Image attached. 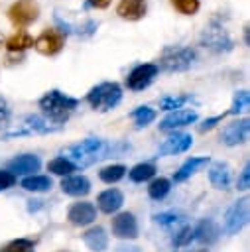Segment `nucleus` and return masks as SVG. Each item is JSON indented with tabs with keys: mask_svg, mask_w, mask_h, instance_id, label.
<instances>
[{
	"mask_svg": "<svg viewBox=\"0 0 250 252\" xmlns=\"http://www.w3.org/2000/svg\"><path fill=\"white\" fill-rule=\"evenodd\" d=\"M83 242L93 250V252H102L106 250L108 246V236L104 232L102 226H94V228H89L85 234H83Z\"/></svg>",
	"mask_w": 250,
	"mask_h": 252,
	"instance_id": "obj_23",
	"label": "nucleus"
},
{
	"mask_svg": "<svg viewBox=\"0 0 250 252\" xmlns=\"http://www.w3.org/2000/svg\"><path fill=\"white\" fill-rule=\"evenodd\" d=\"M248 134H250V122H248V118H242V120H234V122L226 124L220 140L226 146H238L248 140Z\"/></svg>",
	"mask_w": 250,
	"mask_h": 252,
	"instance_id": "obj_14",
	"label": "nucleus"
},
{
	"mask_svg": "<svg viewBox=\"0 0 250 252\" xmlns=\"http://www.w3.org/2000/svg\"><path fill=\"white\" fill-rule=\"evenodd\" d=\"M248 220V197L232 203V207L224 215V230L228 234H236Z\"/></svg>",
	"mask_w": 250,
	"mask_h": 252,
	"instance_id": "obj_10",
	"label": "nucleus"
},
{
	"mask_svg": "<svg viewBox=\"0 0 250 252\" xmlns=\"http://www.w3.org/2000/svg\"><path fill=\"white\" fill-rule=\"evenodd\" d=\"M41 167V161L37 156L33 154H24V156H18L14 158L10 163H8V171L14 173V175H33L37 169Z\"/></svg>",
	"mask_w": 250,
	"mask_h": 252,
	"instance_id": "obj_17",
	"label": "nucleus"
},
{
	"mask_svg": "<svg viewBox=\"0 0 250 252\" xmlns=\"http://www.w3.org/2000/svg\"><path fill=\"white\" fill-rule=\"evenodd\" d=\"M16 183V175L14 173H10L8 169H0V191H4V189H8V187H12Z\"/></svg>",
	"mask_w": 250,
	"mask_h": 252,
	"instance_id": "obj_41",
	"label": "nucleus"
},
{
	"mask_svg": "<svg viewBox=\"0 0 250 252\" xmlns=\"http://www.w3.org/2000/svg\"><path fill=\"white\" fill-rule=\"evenodd\" d=\"M67 219H69L71 224L87 226V224H91V222L96 219V209H94V205L89 203V201H79V203H75V205L69 207Z\"/></svg>",
	"mask_w": 250,
	"mask_h": 252,
	"instance_id": "obj_15",
	"label": "nucleus"
},
{
	"mask_svg": "<svg viewBox=\"0 0 250 252\" xmlns=\"http://www.w3.org/2000/svg\"><path fill=\"white\" fill-rule=\"evenodd\" d=\"M248 33H250V30H248V26H244V43H246V45L250 43V39H248Z\"/></svg>",
	"mask_w": 250,
	"mask_h": 252,
	"instance_id": "obj_43",
	"label": "nucleus"
},
{
	"mask_svg": "<svg viewBox=\"0 0 250 252\" xmlns=\"http://www.w3.org/2000/svg\"><path fill=\"white\" fill-rule=\"evenodd\" d=\"M157 73H159V69H157L156 63H140V65H136V67L126 75L124 85H126L130 91H134V93L144 91V89H148V87L154 83V79L157 77Z\"/></svg>",
	"mask_w": 250,
	"mask_h": 252,
	"instance_id": "obj_9",
	"label": "nucleus"
},
{
	"mask_svg": "<svg viewBox=\"0 0 250 252\" xmlns=\"http://www.w3.org/2000/svg\"><path fill=\"white\" fill-rule=\"evenodd\" d=\"M154 220H156L157 224H161V226H169V224H175V222H179V220H181V215H179V213H173V211H169V213H161V215H156V217H154Z\"/></svg>",
	"mask_w": 250,
	"mask_h": 252,
	"instance_id": "obj_37",
	"label": "nucleus"
},
{
	"mask_svg": "<svg viewBox=\"0 0 250 252\" xmlns=\"http://www.w3.org/2000/svg\"><path fill=\"white\" fill-rule=\"evenodd\" d=\"M96 30H98V22H94V20H85L83 24L73 26V33H77L81 39L93 37V35L96 33Z\"/></svg>",
	"mask_w": 250,
	"mask_h": 252,
	"instance_id": "obj_34",
	"label": "nucleus"
},
{
	"mask_svg": "<svg viewBox=\"0 0 250 252\" xmlns=\"http://www.w3.org/2000/svg\"><path fill=\"white\" fill-rule=\"evenodd\" d=\"M118 252H138V248H118Z\"/></svg>",
	"mask_w": 250,
	"mask_h": 252,
	"instance_id": "obj_44",
	"label": "nucleus"
},
{
	"mask_svg": "<svg viewBox=\"0 0 250 252\" xmlns=\"http://www.w3.org/2000/svg\"><path fill=\"white\" fill-rule=\"evenodd\" d=\"M248 100H250V96H248V91H246V89L236 91V93L232 94V104H230V108L226 110V114H238V112L246 110V108H248Z\"/></svg>",
	"mask_w": 250,
	"mask_h": 252,
	"instance_id": "obj_33",
	"label": "nucleus"
},
{
	"mask_svg": "<svg viewBox=\"0 0 250 252\" xmlns=\"http://www.w3.org/2000/svg\"><path fill=\"white\" fill-rule=\"evenodd\" d=\"M0 252H33V242L28 238H16L0 248Z\"/></svg>",
	"mask_w": 250,
	"mask_h": 252,
	"instance_id": "obj_35",
	"label": "nucleus"
},
{
	"mask_svg": "<svg viewBox=\"0 0 250 252\" xmlns=\"http://www.w3.org/2000/svg\"><path fill=\"white\" fill-rule=\"evenodd\" d=\"M96 203H98V209H100L102 213L110 215V213H116V211L122 207L124 195H122V191H118V189H106V191H102V193L98 195Z\"/></svg>",
	"mask_w": 250,
	"mask_h": 252,
	"instance_id": "obj_21",
	"label": "nucleus"
},
{
	"mask_svg": "<svg viewBox=\"0 0 250 252\" xmlns=\"http://www.w3.org/2000/svg\"><path fill=\"white\" fill-rule=\"evenodd\" d=\"M37 104H39V110H41L45 120L61 126L71 118V114L79 106V100L71 94H65L57 89H51L39 98Z\"/></svg>",
	"mask_w": 250,
	"mask_h": 252,
	"instance_id": "obj_2",
	"label": "nucleus"
},
{
	"mask_svg": "<svg viewBox=\"0 0 250 252\" xmlns=\"http://www.w3.org/2000/svg\"><path fill=\"white\" fill-rule=\"evenodd\" d=\"M130 150V146L126 144H110L102 138H85L79 144L69 146L63 152V158H67L71 163H75V167H85L91 163H96L104 158L116 156Z\"/></svg>",
	"mask_w": 250,
	"mask_h": 252,
	"instance_id": "obj_1",
	"label": "nucleus"
},
{
	"mask_svg": "<svg viewBox=\"0 0 250 252\" xmlns=\"http://www.w3.org/2000/svg\"><path fill=\"white\" fill-rule=\"evenodd\" d=\"M47 171H51V173H55V175L67 177V175H71L73 171H77V167H75V163H71L67 158L57 156V158H53V159L47 163Z\"/></svg>",
	"mask_w": 250,
	"mask_h": 252,
	"instance_id": "obj_27",
	"label": "nucleus"
},
{
	"mask_svg": "<svg viewBox=\"0 0 250 252\" xmlns=\"http://www.w3.org/2000/svg\"><path fill=\"white\" fill-rule=\"evenodd\" d=\"M209 181L215 189H228L230 181H232V173H230V165L224 161H213L209 167Z\"/></svg>",
	"mask_w": 250,
	"mask_h": 252,
	"instance_id": "obj_18",
	"label": "nucleus"
},
{
	"mask_svg": "<svg viewBox=\"0 0 250 252\" xmlns=\"http://www.w3.org/2000/svg\"><path fill=\"white\" fill-rule=\"evenodd\" d=\"M6 16H8V22L16 30H24V28L31 26L33 22H37L39 4L35 0H16V2H12L8 6Z\"/></svg>",
	"mask_w": 250,
	"mask_h": 252,
	"instance_id": "obj_6",
	"label": "nucleus"
},
{
	"mask_svg": "<svg viewBox=\"0 0 250 252\" xmlns=\"http://www.w3.org/2000/svg\"><path fill=\"white\" fill-rule=\"evenodd\" d=\"M224 116H228L226 112H222V114H217V116H211V118H205L199 126H197V130L201 132V134H205V132H209V130H213L219 122H222L224 120Z\"/></svg>",
	"mask_w": 250,
	"mask_h": 252,
	"instance_id": "obj_36",
	"label": "nucleus"
},
{
	"mask_svg": "<svg viewBox=\"0 0 250 252\" xmlns=\"http://www.w3.org/2000/svg\"><path fill=\"white\" fill-rule=\"evenodd\" d=\"M209 163V158L207 156H201V158H189L175 173H173V181L175 183H181V181H185V179H189L191 175H195L203 165H207Z\"/></svg>",
	"mask_w": 250,
	"mask_h": 252,
	"instance_id": "obj_22",
	"label": "nucleus"
},
{
	"mask_svg": "<svg viewBox=\"0 0 250 252\" xmlns=\"http://www.w3.org/2000/svg\"><path fill=\"white\" fill-rule=\"evenodd\" d=\"M65 47V35L57 28H43L37 37H33V49L39 55L45 57H55L63 51Z\"/></svg>",
	"mask_w": 250,
	"mask_h": 252,
	"instance_id": "obj_8",
	"label": "nucleus"
},
{
	"mask_svg": "<svg viewBox=\"0 0 250 252\" xmlns=\"http://www.w3.org/2000/svg\"><path fill=\"white\" fill-rule=\"evenodd\" d=\"M197 112L195 110H189V108H181V110H173L169 112L167 116H163L159 120V130L163 132H171V130H177V128H183V126H189L193 122H197Z\"/></svg>",
	"mask_w": 250,
	"mask_h": 252,
	"instance_id": "obj_12",
	"label": "nucleus"
},
{
	"mask_svg": "<svg viewBox=\"0 0 250 252\" xmlns=\"http://www.w3.org/2000/svg\"><path fill=\"white\" fill-rule=\"evenodd\" d=\"M31 47H33V35L28 33L26 30H18L10 37L4 39V49L8 53H22L24 55Z\"/></svg>",
	"mask_w": 250,
	"mask_h": 252,
	"instance_id": "obj_19",
	"label": "nucleus"
},
{
	"mask_svg": "<svg viewBox=\"0 0 250 252\" xmlns=\"http://www.w3.org/2000/svg\"><path fill=\"white\" fill-rule=\"evenodd\" d=\"M2 47H4V35L0 33V51H2Z\"/></svg>",
	"mask_w": 250,
	"mask_h": 252,
	"instance_id": "obj_45",
	"label": "nucleus"
},
{
	"mask_svg": "<svg viewBox=\"0 0 250 252\" xmlns=\"http://www.w3.org/2000/svg\"><path fill=\"white\" fill-rule=\"evenodd\" d=\"M61 252H69V250H61Z\"/></svg>",
	"mask_w": 250,
	"mask_h": 252,
	"instance_id": "obj_46",
	"label": "nucleus"
},
{
	"mask_svg": "<svg viewBox=\"0 0 250 252\" xmlns=\"http://www.w3.org/2000/svg\"><path fill=\"white\" fill-rule=\"evenodd\" d=\"M112 234L118 238H136L138 222L132 213H120L112 219Z\"/></svg>",
	"mask_w": 250,
	"mask_h": 252,
	"instance_id": "obj_16",
	"label": "nucleus"
},
{
	"mask_svg": "<svg viewBox=\"0 0 250 252\" xmlns=\"http://www.w3.org/2000/svg\"><path fill=\"white\" fill-rule=\"evenodd\" d=\"M169 189H171L169 179H165V177H157V179H154V181L150 183V187H148V195H150L152 199H156V201H161V199L169 193Z\"/></svg>",
	"mask_w": 250,
	"mask_h": 252,
	"instance_id": "obj_32",
	"label": "nucleus"
},
{
	"mask_svg": "<svg viewBox=\"0 0 250 252\" xmlns=\"http://www.w3.org/2000/svg\"><path fill=\"white\" fill-rule=\"evenodd\" d=\"M128 175H130V179H132L134 183H144V181H148V179H152V177L156 175V165L150 163V161L138 163V165H134V167L130 169Z\"/></svg>",
	"mask_w": 250,
	"mask_h": 252,
	"instance_id": "obj_26",
	"label": "nucleus"
},
{
	"mask_svg": "<svg viewBox=\"0 0 250 252\" xmlns=\"http://www.w3.org/2000/svg\"><path fill=\"white\" fill-rule=\"evenodd\" d=\"M217 236H219V228H217V224H215L213 220H209V219L201 220V222L197 224V228H193V238L201 240L203 244L215 242Z\"/></svg>",
	"mask_w": 250,
	"mask_h": 252,
	"instance_id": "obj_24",
	"label": "nucleus"
},
{
	"mask_svg": "<svg viewBox=\"0 0 250 252\" xmlns=\"http://www.w3.org/2000/svg\"><path fill=\"white\" fill-rule=\"evenodd\" d=\"M193 146V136L185 134V132H175L171 136H167L163 140V144L157 148V158L161 156H175V154H183Z\"/></svg>",
	"mask_w": 250,
	"mask_h": 252,
	"instance_id": "obj_11",
	"label": "nucleus"
},
{
	"mask_svg": "<svg viewBox=\"0 0 250 252\" xmlns=\"http://www.w3.org/2000/svg\"><path fill=\"white\" fill-rule=\"evenodd\" d=\"M51 185H53V181H51L49 175H37V173H33V175H28V177L22 179V187L26 191H33V193L47 191V189H51Z\"/></svg>",
	"mask_w": 250,
	"mask_h": 252,
	"instance_id": "obj_25",
	"label": "nucleus"
},
{
	"mask_svg": "<svg viewBox=\"0 0 250 252\" xmlns=\"http://www.w3.org/2000/svg\"><path fill=\"white\" fill-rule=\"evenodd\" d=\"M124 173H126V167H124L122 163H114V165L102 167V169L98 171V177H100L104 183H116V181H120V179L124 177Z\"/></svg>",
	"mask_w": 250,
	"mask_h": 252,
	"instance_id": "obj_31",
	"label": "nucleus"
},
{
	"mask_svg": "<svg viewBox=\"0 0 250 252\" xmlns=\"http://www.w3.org/2000/svg\"><path fill=\"white\" fill-rule=\"evenodd\" d=\"M169 4L181 16H195L201 10V0H169Z\"/></svg>",
	"mask_w": 250,
	"mask_h": 252,
	"instance_id": "obj_30",
	"label": "nucleus"
},
{
	"mask_svg": "<svg viewBox=\"0 0 250 252\" xmlns=\"http://www.w3.org/2000/svg\"><path fill=\"white\" fill-rule=\"evenodd\" d=\"M148 14V0H118L116 16L126 22H140Z\"/></svg>",
	"mask_w": 250,
	"mask_h": 252,
	"instance_id": "obj_13",
	"label": "nucleus"
},
{
	"mask_svg": "<svg viewBox=\"0 0 250 252\" xmlns=\"http://www.w3.org/2000/svg\"><path fill=\"white\" fill-rule=\"evenodd\" d=\"M236 187H238V191H246L250 187V165L248 163L244 165V169H242V173L236 181Z\"/></svg>",
	"mask_w": 250,
	"mask_h": 252,
	"instance_id": "obj_40",
	"label": "nucleus"
},
{
	"mask_svg": "<svg viewBox=\"0 0 250 252\" xmlns=\"http://www.w3.org/2000/svg\"><path fill=\"white\" fill-rule=\"evenodd\" d=\"M61 126L59 124H53L49 120H45L43 116L39 114H26L18 128L10 130L4 134V138H14V136H31V134H51V132H57Z\"/></svg>",
	"mask_w": 250,
	"mask_h": 252,
	"instance_id": "obj_7",
	"label": "nucleus"
},
{
	"mask_svg": "<svg viewBox=\"0 0 250 252\" xmlns=\"http://www.w3.org/2000/svg\"><path fill=\"white\" fill-rule=\"evenodd\" d=\"M193 240V228L191 226H183L175 236H173V246H183L187 242Z\"/></svg>",
	"mask_w": 250,
	"mask_h": 252,
	"instance_id": "obj_38",
	"label": "nucleus"
},
{
	"mask_svg": "<svg viewBox=\"0 0 250 252\" xmlns=\"http://www.w3.org/2000/svg\"><path fill=\"white\" fill-rule=\"evenodd\" d=\"M112 0H85V10L89 8H94V10H104L110 6Z\"/></svg>",
	"mask_w": 250,
	"mask_h": 252,
	"instance_id": "obj_42",
	"label": "nucleus"
},
{
	"mask_svg": "<svg viewBox=\"0 0 250 252\" xmlns=\"http://www.w3.org/2000/svg\"><path fill=\"white\" fill-rule=\"evenodd\" d=\"M201 45L215 51V53H228L234 47L232 37L228 35V32L222 28V24H219L217 20H211V24L203 30L201 33Z\"/></svg>",
	"mask_w": 250,
	"mask_h": 252,
	"instance_id": "obj_5",
	"label": "nucleus"
},
{
	"mask_svg": "<svg viewBox=\"0 0 250 252\" xmlns=\"http://www.w3.org/2000/svg\"><path fill=\"white\" fill-rule=\"evenodd\" d=\"M197 61V51L189 45H167L159 53L157 69H163L167 73H181L193 67Z\"/></svg>",
	"mask_w": 250,
	"mask_h": 252,
	"instance_id": "obj_3",
	"label": "nucleus"
},
{
	"mask_svg": "<svg viewBox=\"0 0 250 252\" xmlns=\"http://www.w3.org/2000/svg\"><path fill=\"white\" fill-rule=\"evenodd\" d=\"M10 116H12L10 106H8L6 98H2V96H0V130H2V128H6V126L10 124Z\"/></svg>",
	"mask_w": 250,
	"mask_h": 252,
	"instance_id": "obj_39",
	"label": "nucleus"
},
{
	"mask_svg": "<svg viewBox=\"0 0 250 252\" xmlns=\"http://www.w3.org/2000/svg\"><path fill=\"white\" fill-rule=\"evenodd\" d=\"M61 191L71 197H83L91 191V181L85 175H67L61 181Z\"/></svg>",
	"mask_w": 250,
	"mask_h": 252,
	"instance_id": "obj_20",
	"label": "nucleus"
},
{
	"mask_svg": "<svg viewBox=\"0 0 250 252\" xmlns=\"http://www.w3.org/2000/svg\"><path fill=\"white\" fill-rule=\"evenodd\" d=\"M130 118L136 122V128H146L156 120V110L150 106H138L130 112Z\"/></svg>",
	"mask_w": 250,
	"mask_h": 252,
	"instance_id": "obj_28",
	"label": "nucleus"
},
{
	"mask_svg": "<svg viewBox=\"0 0 250 252\" xmlns=\"http://www.w3.org/2000/svg\"><path fill=\"white\" fill-rule=\"evenodd\" d=\"M193 100V96L191 94H177V96H163L161 100H159V110H169V112H173V110H181L187 102H191Z\"/></svg>",
	"mask_w": 250,
	"mask_h": 252,
	"instance_id": "obj_29",
	"label": "nucleus"
},
{
	"mask_svg": "<svg viewBox=\"0 0 250 252\" xmlns=\"http://www.w3.org/2000/svg\"><path fill=\"white\" fill-rule=\"evenodd\" d=\"M85 100L91 104V108H94L98 112H108V110H112V108H116L120 104L122 87L118 83H114V81H102V83L94 85L87 93Z\"/></svg>",
	"mask_w": 250,
	"mask_h": 252,
	"instance_id": "obj_4",
	"label": "nucleus"
}]
</instances>
